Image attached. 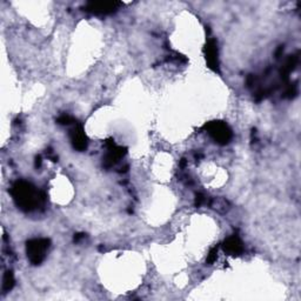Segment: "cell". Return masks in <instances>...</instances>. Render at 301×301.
Wrapping results in <instances>:
<instances>
[{
    "label": "cell",
    "instance_id": "1",
    "mask_svg": "<svg viewBox=\"0 0 301 301\" xmlns=\"http://www.w3.org/2000/svg\"><path fill=\"white\" fill-rule=\"evenodd\" d=\"M11 194L14 200H16L17 205L24 211H32L38 205L45 200V195L43 193H39L27 181H17L14 184L12 189H11Z\"/></svg>",
    "mask_w": 301,
    "mask_h": 301
},
{
    "label": "cell",
    "instance_id": "2",
    "mask_svg": "<svg viewBox=\"0 0 301 301\" xmlns=\"http://www.w3.org/2000/svg\"><path fill=\"white\" fill-rule=\"evenodd\" d=\"M49 244V239L40 238V239H32V240L27 241L26 245V252H27V256L30 261L33 265L42 264L43 260L45 259L46 252H47Z\"/></svg>",
    "mask_w": 301,
    "mask_h": 301
},
{
    "label": "cell",
    "instance_id": "3",
    "mask_svg": "<svg viewBox=\"0 0 301 301\" xmlns=\"http://www.w3.org/2000/svg\"><path fill=\"white\" fill-rule=\"evenodd\" d=\"M205 130H207L209 136L212 137L219 144L225 145L232 138V131L225 122L213 121L205 125Z\"/></svg>",
    "mask_w": 301,
    "mask_h": 301
},
{
    "label": "cell",
    "instance_id": "4",
    "mask_svg": "<svg viewBox=\"0 0 301 301\" xmlns=\"http://www.w3.org/2000/svg\"><path fill=\"white\" fill-rule=\"evenodd\" d=\"M120 2L116 1H92L86 5V11L95 14H110L116 11Z\"/></svg>",
    "mask_w": 301,
    "mask_h": 301
},
{
    "label": "cell",
    "instance_id": "5",
    "mask_svg": "<svg viewBox=\"0 0 301 301\" xmlns=\"http://www.w3.org/2000/svg\"><path fill=\"white\" fill-rule=\"evenodd\" d=\"M71 137V141L73 144V147L78 151H85L87 148V138L85 136V132L83 127L80 125L75 126L69 133Z\"/></svg>",
    "mask_w": 301,
    "mask_h": 301
},
{
    "label": "cell",
    "instance_id": "6",
    "mask_svg": "<svg viewBox=\"0 0 301 301\" xmlns=\"http://www.w3.org/2000/svg\"><path fill=\"white\" fill-rule=\"evenodd\" d=\"M205 54L208 66L211 67L212 69H214V71H218L219 60H218V48H217V44H215V40L213 39L208 40L205 48Z\"/></svg>",
    "mask_w": 301,
    "mask_h": 301
},
{
    "label": "cell",
    "instance_id": "7",
    "mask_svg": "<svg viewBox=\"0 0 301 301\" xmlns=\"http://www.w3.org/2000/svg\"><path fill=\"white\" fill-rule=\"evenodd\" d=\"M224 250L227 253L234 254H241L244 252V246H242V242L238 235H232L230 238H227V240L224 242Z\"/></svg>",
    "mask_w": 301,
    "mask_h": 301
},
{
    "label": "cell",
    "instance_id": "8",
    "mask_svg": "<svg viewBox=\"0 0 301 301\" xmlns=\"http://www.w3.org/2000/svg\"><path fill=\"white\" fill-rule=\"evenodd\" d=\"M14 286V277L11 271H7L4 276V280H2V289L5 292L11 291Z\"/></svg>",
    "mask_w": 301,
    "mask_h": 301
},
{
    "label": "cell",
    "instance_id": "9",
    "mask_svg": "<svg viewBox=\"0 0 301 301\" xmlns=\"http://www.w3.org/2000/svg\"><path fill=\"white\" fill-rule=\"evenodd\" d=\"M57 121H58V124H60V125H69V124H72V122L74 120H73L72 116L64 115V116H59Z\"/></svg>",
    "mask_w": 301,
    "mask_h": 301
},
{
    "label": "cell",
    "instance_id": "10",
    "mask_svg": "<svg viewBox=\"0 0 301 301\" xmlns=\"http://www.w3.org/2000/svg\"><path fill=\"white\" fill-rule=\"evenodd\" d=\"M217 254H218V247H213L209 252L208 256H207V262L208 264H213V262L217 260Z\"/></svg>",
    "mask_w": 301,
    "mask_h": 301
},
{
    "label": "cell",
    "instance_id": "11",
    "mask_svg": "<svg viewBox=\"0 0 301 301\" xmlns=\"http://www.w3.org/2000/svg\"><path fill=\"white\" fill-rule=\"evenodd\" d=\"M207 203V199L204 194H201V193H199L197 194V198H195V205L198 207H200L201 205H204V204Z\"/></svg>",
    "mask_w": 301,
    "mask_h": 301
},
{
    "label": "cell",
    "instance_id": "12",
    "mask_svg": "<svg viewBox=\"0 0 301 301\" xmlns=\"http://www.w3.org/2000/svg\"><path fill=\"white\" fill-rule=\"evenodd\" d=\"M85 238V234H83V233H80V234H77L74 236V241H79L81 240V239Z\"/></svg>",
    "mask_w": 301,
    "mask_h": 301
},
{
    "label": "cell",
    "instance_id": "13",
    "mask_svg": "<svg viewBox=\"0 0 301 301\" xmlns=\"http://www.w3.org/2000/svg\"><path fill=\"white\" fill-rule=\"evenodd\" d=\"M42 166V158L38 157L36 159V167H40Z\"/></svg>",
    "mask_w": 301,
    "mask_h": 301
}]
</instances>
